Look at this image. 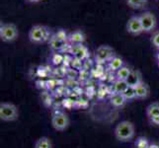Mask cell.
I'll return each mask as SVG.
<instances>
[{
  "label": "cell",
  "mask_w": 159,
  "mask_h": 148,
  "mask_svg": "<svg viewBox=\"0 0 159 148\" xmlns=\"http://www.w3.org/2000/svg\"><path fill=\"white\" fill-rule=\"evenodd\" d=\"M134 125L129 120H123L117 124L115 128V136L122 142H127L134 138Z\"/></svg>",
  "instance_id": "1"
},
{
  "label": "cell",
  "mask_w": 159,
  "mask_h": 148,
  "mask_svg": "<svg viewBox=\"0 0 159 148\" xmlns=\"http://www.w3.org/2000/svg\"><path fill=\"white\" fill-rule=\"evenodd\" d=\"M50 31L45 26L36 25L29 31V40L31 43L39 45L47 41H50Z\"/></svg>",
  "instance_id": "2"
},
{
  "label": "cell",
  "mask_w": 159,
  "mask_h": 148,
  "mask_svg": "<svg viewBox=\"0 0 159 148\" xmlns=\"http://www.w3.org/2000/svg\"><path fill=\"white\" fill-rule=\"evenodd\" d=\"M19 117L18 108L11 103L0 104V119L4 122H13Z\"/></svg>",
  "instance_id": "3"
},
{
  "label": "cell",
  "mask_w": 159,
  "mask_h": 148,
  "mask_svg": "<svg viewBox=\"0 0 159 148\" xmlns=\"http://www.w3.org/2000/svg\"><path fill=\"white\" fill-rule=\"evenodd\" d=\"M19 36L18 28L14 24H3L0 27V39L5 43L15 41Z\"/></svg>",
  "instance_id": "4"
},
{
  "label": "cell",
  "mask_w": 159,
  "mask_h": 148,
  "mask_svg": "<svg viewBox=\"0 0 159 148\" xmlns=\"http://www.w3.org/2000/svg\"><path fill=\"white\" fill-rule=\"evenodd\" d=\"M139 18H140L143 32L149 33L152 30L155 29L157 21H156L154 14H152L149 11H145V12H143L141 15H139Z\"/></svg>",
  "instance_id": "5"
},
{
  "label": "cell",
  "mask_w": 159,
  "mask_h": 148,
  "mask_svg": "<svg viewBox=\"0 0 159 148\" xmlns=\"http://www.w3.org/2000/svg\"><path fill=\"white\" fill-rule=\"evenodd\" d=\"M125 28H127L128 33H129L130 35H134V36H139L141 33H143V29H142L139 16H131L127 22Z\"/></svg>",
  "instance_id": "6"
},
{
  "label": "cell",
  "mask_w": 159,
  "mask_h": 148,
  "mask_svg": "<svg viewBox=\"0 0 159 148\" xmlns=\"http://www.w3.org/2000/svg\"><path fill=\"white\" fill-rule=\"evenodd\" d=\"M52 124L53 128L58 131H62L64 129H66L69 124V119L67 117V114H65L64 113H58L57 114H54L52 119Z\"/></svg>",
  "instance_id": "7"
},
{
  "label": "cell",
  "mask_w": 159,
  "mask_h": 148,
  "mask_svg": "<svg viewBox=\"0 0 159 148\" xmlns=\"http://www.w3.org/2000/svg\"><path fill=\"white\" fill-rule=\"evenodd\" d=\"M114 57V51L109 46H101L96 51V59L100 62L110 61Z\"/></svg>",
  "instance_id": "8"
},
{
  "label": "cell",
  "mask_w": 159,
  "mask_h": 148,
  "mask_svg": "<svg viewBox=\"0 0 159 148\" xmlns=\"http://www.w3.org/2000/svg\"><path fill=\"white\" fill-rule=\"evenodd\" d=\"M70 52L72 56L78 60H84L89 56V52L83 43L80 45H72L70 47Z\"/></svg>",
  "instance_id": "9"
},
{
  "label": "cell",
  "mask_w": 159,
  "mask_h": 148,
  "mask_svg": "<svg viewBox=\"0 0 159 148\" xmlns=\"http://www.w3.org/2000/svg\"><path fill=\"white\" fill-rule=\"evenodd\" d=\"M135 99H145L149 95V87L143 81L134 87Z\"/></svg>",
  "instance_id": "10"
},
{
  "label": "cell",
  "mask_w": 159,
  "mask_h": 148,
  "mask_svg": "<svg viewBox=\"0 0 159 148\" xmlns=\"http://www.w3.org/2000/svg\"><path fill=\"white\" fill-rule=\"evenodd\" d=\"M68 40L72 45H80V43H83L85 42L86 38L83 32L80 30H76L70 33V35L68 36Z\"/></svg>",
  "instance_id": "11"
},
{
  "label": "cell",
  "mask_w": 159,
  "mask_h": 148,
  "mask_svg": "<svg viewBox=\"0 0 159 148\" xmlns=\"http://www.w3.org/2000/svg\"><path fill=\"white\" fill-rule=\"evenodd\" d=\"M110 102L114 106V107H122L125 105V103L127 102L125 98L124 97V95L122 93H114V94L111 95L110 97Z\"/></svg>",
  "instance_id": "12"
},
{
  "label": "cell",
  "mask_w": 159,
  "mask_h": 148,
  "mask_svg": "<svg viewBox=\"0 0 159 148\" xmlns=\"http://www.w3.org/2000/svg\"><path fill=\"white\" fill-rule=\"evenodd\" d=\"M125 81L128 82L129 86L135 87L138 84H139L140 82H142L141 74L139 73V71H133V70H131L128 79L125 80Z\"/></svg>",
  "instance_id": "13"
},
{
  "label": "cell",
  "mask_w": 159,
  "mask_h": 148,
  "mask_svg": "<svg viewBox=\"0 0 159 148\" xmlns=\"http://www.w3.org/2000/svg\"><path fill=\"white\" fill-rule=\"evenodd\" d=\"M109 66L112 70L118 71L120 68H122L124 66V61L123 59L119 56H114L111 60L109 61Z\"/></svg>",
  "instance_id": "14"
},
{
  "label": "cell",
  "mask_w": 159,
  "mask_h": 148,
  "mask_svg": "<svg viewBox=\"0 0 159 148\" xmlns=\"http://www.w3.org/2000/svg\"><path fill=\"white\" fill-rule=\"evenodd\" d=\"M128 87H129V84L125 80L117 79V81L115 82L113 85V90H114V93H123Z\"/></svg>",
  "instance_id": "15"
},
{
  "label": "cell",
  "mask_w": 159,
  "mask_h": 148,
  "mask_svg": "<svg viewBox=\"0 0 159 148\" xmlns=\"http://www.w3.org/2000/svg\"><path fill=\"white\" fill-rule=\"evenodd\" d=\"M35 148H52V143L50 138L43 136L36 141Z\"/></svg>",
  "instance_id": "16"
},
{
  "label": "cell",
  "mask_w": 159,
  "mask_h": 148,
  "mask_svg": "<svg viewBox=\"0 0 159 148\" xmlns=\"http://www.w3.org/2000/svg\"><path fill=\"white\" fill-rule=\"evenodd\" d=\"M146 114L149 119L159 114V103H152L146 108Z\"/></svg>",
  "instance_id": "17"
},
{
  "label": "cell",
  "mask_w": 159,
  "mask_h": 148,
  "mask_svg": "<svg viewBox=\"0 0 159 148\" xmlns=\"http://www.w3.org/2000/svg\"><path fill=\"white\" fill-rule=\"evenodd\" d=\"M131 72V70L128 66H124L122 68H120L118 71H116V75H117V79L119 80H127L128 77L129 76Z\"/></svg>",
  "instance_id": "18"
},
{
  "label": "cell",
  "mask_w": 159,
  "mask_h": 148,
  "mask_svg": "<svg viewBox=\"0 0 159 148\" xmlns=\"http://www.w3.org/2000/svg\"><path fill=\"white\" fill-rule=\"evenodd\" d=\"M48 43H50L51 48L56 49V51H59V49H61V48L64 47V43H63V42H61V41H59V40L57 39V38L54 37V36H52V37L51 38V39H50V41H48Z\"/></svg>",
  "instance_id": "19"
},
{
  "label": "cell",
  "mask_w": 159,
  "mask_h": 148,
  "mask_svg": "<svg viewBox=\"0 0 159 148\" xmlns=\"http://www.w3.org/2000/svg\"><path fill=\"white\" fill-rule=\"evenodd\" d=\"M149 142L148 140H147L146 137H144V136H139V137L136 138L135 140V148H148L149 146Z\"/></svg>",
  "instance_id": "20"
},
{
  "label": "cell",
  "mask_w": 159,
  "mask_h": 148,
  "mask_svg": "<svg viewBox=\"0 0 159 148\" xmlns=\"http://www.w3.org/2000/svg\"><path fill=\"white\" fill-rule=\"evenodd\" d=\"M127 3L131 8L139 9V8L144 6L145 3H146V0H127Z\"/></svg>",
  "instance_id": "21"
},
{
  "label": "cell",
  "mask_w": 159,
  "mask_h": 148,
  "mask_svg": "<svg viewBox=\"0 0 159 148\" xmlns=\"http://www.w3.org/2000/svg\"><path fill=\"white\" fill-rule=\"evenodd\" d=\"M122 94L124 95V97L125 98V100H133V99H135V90L134 87L133 86H129L127 89H125Z\"/></svg>",
  "instance_id": "22"
},
{
  "label": "cell",
  "mask_w": 159,
  "mask_h": 148,
  "mask_svg": "<svg viewBox=\"0 0 159 148\" xmlns=\"http://www.w3.org/2000/svg\"><path fill=\"white\" fill-rule=\"evenodd\" d=\"M53 36L56 37L57 39H58L59 41H61V42H63V43H65V42H66V40L68 39L67 34H66V33H65V31H63V30H58Z\"/></svg>",
  "instance_id": "23"
},
{
  "label": "cell",
  "mask_w": 159,
  "mask_h": 148,
  "mask_svg": "<svg viewBox=\"0 0 159 148\" xmlns=\"http://www.w3.org/2000/svg\"><path fill=\"white\" fill-rule=\"evenodd\" d=\"M52 61L54 64H57V65H58V64H60V63H62V61H64V58H63V56H61V54L56 53V54H53Z\"/></svg>",
  "instance_id": "24"
},
{
  "label": "cell",
  "mask_w": 159,
  "mask_h": 148,
  "mask_svg": "<svg viewBox=\"0 0 159 148\" xmlns=\"http://www.w3.org/2000/svg\"><path fill=\"white\" fill-rule=\"evenodd\" d=\"M151 42L153 43V46H155L156 47L159 48V32L156 33L155 35H153L152 39H151Z\"/></svg>",
  "instance_id": "25"
},
{
  "label": "cell",
  "mask_w": 159,
  "mask_h": 148,
  "mask_svg": "<svg viewBox=\"0 0 159 148\" xmlns=\"http://www.w3.org/2000/svg\"><path fill=\"white\" fill-rule=\"evenodd\" d=\"M150 122H151V123H153L154 125H159V114L150 118Z\"/></svg>",
  "instance_id": "26"
},
{
  "label": "cell",
  "mask_w": 159,
  "mask_h": 148,
  "mask_svg": "<svg viewBox=\"0 0 159 148\" xmlns=\"http://www.w3.org/2000/svg\"><path fill=\"white\" fill-rule=\"evenodd\" d=\"M148 148H159V145L158 144H155V143H150Z\"/></svg>",
  "instance_id": "27"
},
{
  "label": "cell",
  "mask_w": 159,
  "mask_h": 148,
  "mask_svg": "<svg viewBox=\"0 0 159 148\" xmlns=\"http://www.w3.org/2000/svg\"><path fill=\"white\" fill-rule=\"evenodd\" d=\"M28 1H30V2H38V1H40V0H28Z\"/></svg>",
  "instance_id": "28"
},
{
  "label": "cell",
  "mask_w": 159,
  "mask_h": 148,
  "mask_svg": "<svg viewBox=\"0 0 159 148\" xmlns=\"http://www.w3.org/2000/svg\"><path fill=\"white\" fill-rule=\"evenodd\" d=\"M156 58H157V61H158V65H159V52H158V54H157V56H156Z\"/></svg>",
  "instance_id": "29"
}]
</instances>
